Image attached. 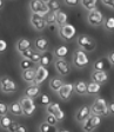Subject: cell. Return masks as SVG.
<instances>
[{
	"label": "cell",
	"instance_id": "cell-1",
	"mask_svg": "<svg viewBox=\"0 0 114 132\" xmlns=\"http://www.w3.org/2000/svg\"><path fill=\"white\" fill-rule=\"evenodd\" d=\"M91 113L95 116H100V117L109 116L108 103L106 102V99L102 97H98L95 99L93 102V105L91 106Z\"/></svg>",
	"mask_w": 114,
	"mask_h": 132
},
{
	"label": "cell",
	"instance_id": "cell-2",
	"mask_svg": "<svg viewBox=\"0 0 114 132\" xmlns=\"http://www.w3.org/2000/svg\"><path fill=\"white\" fill-rule=\"evenodd\" d=\"M76 45L80 50L85 51V52H93L97 47V41L94 40V38H92L91 36L87 34H80L76 38Z\"/></svg>",
	"mask_w": 114,
	"mask_h": 132
},
{
	"label": "cell",
	"instance_id": "cell-3",
	"mask_svg": "<svg viewBox=\"0 0 114 132\" xmlns=\"http://www.w3.org/2000/svg\"><path fill=\"white\" fill-rule=\"evenodd\" d=\"M20 105H21V109H22V114L26 116V117H31L36 113L37 111V105L34 99L32 98H28V97H25L22 96L19 100Z\"/></svg>",
	"mask_w": 114,
	"mask_h": 132
},
{
	"label": "cell",
	"instance_id": "cell-4",
	"mask_svg": "<svg viewBox=\"0 0 114 132\" xmlns=\"http://www.w3.org/2000/svg\"><path fill=\"white\" fill-rule=\"evenodd\" d=\"M72 63L75 66L76 69H84L85 66L88 65L90 63V59H88V55L85 51L78 48L74 51L73 57H72Z\"/></svg>",
	"mask_w": 114,
	"mask_h": 132
},
{
	"label": "cell",
	"instance_id": "cell-5",
	"mask_svg": "<svg viewBox=\"0 0 114 132\" xmlns=\"http://www.w3.org/2000/svg\"><path fill=\"white\" fill-rule=\"evenodd\" d=\"M30 10H31V13L39 14V15L43 16V18L49 13V10L47 7L46 1H41V0H33V1H31Z\"/></svg>",
	"mask_w": 114,
	"mask_h": 132
},
{
	"label": "cell",
	"instance_id": "cell-6",
	"mask_svg": "<svg viewBox=\"0 0 114 132\" xmlns=\"http://www.w3.org/2000/svg\"><path fill=\"white\" fill-rule=\"evenodd\" d=\"M58 34H59V38L63 39L64 41H71L76 36V30L72 24H68L67 22L66 25L59 27Z\"/></svg>",
	"mask_w": 114,
	"mask_h": 132
},
{
	"label": "cell",
	"instance_id": "cell-7",
	"mask_svg": "<svg viewBox=\"0 0 114 132\" xmlns=\"http://www.w3.org/2000/svg\"><path fill=\"white\" fill-rule=\"evenodd\" d=\"M54 67L55 71L58 72L60 77H66L71 73L72 66L66 59H55L54 60Z\"/></svg>",
	"mask_w": 114,
	"mask_h": 132
},
{
	"label": "cell",
	"instance_id": "cell-8",
	"mask_svg": "<svg viewBox=\"0 0 114 132\" xmlns=\"http://www.w3.org/2000/svg\"><path fill=\"white\" fill-rule=\"evenodd\" d=\"M87 21L91 26H101L105 22V15L102 14V12L99 11L98 8L94 11L88 12L87 14Z\"/></svg>",
	"mask_w": 114,
	"mask_h": 132
},
{
	"label": "cell",
	"instance_id": "cell-9",
	"mask_svg": "<svg viewBox=\"0 0 114 132\" xmlns=\"http://www.w3.org/2000/svg\"><path fill=\"white\" fill-rule=\"evenodd\" d=\"M101 121H102V118H101L100 116L91 114L90 118L82 124V131L84 132H93L101 124Z\"/></svg>",
	"mask_w": 114,
	"mask_h": 132
},
{
	"label": "cell",
	"instance_id": "cell-10",
	"mask_svg": "<svg viewBox=\"0 0 114 132\" xmlns=\"http://www.w3.org/2000/svg\"><path fill=\"white\" fill-rule=\"evenodd\" d=\"M0 88H1L4 93H13V92H15L18 90V86H16L14 80H12L7 76H4L0 79Z\"/></svg>",
	"mask_w": 114,
	"mask_h": 132
},
{
	"label": "cell",
	"instance_id": "cell-11",
	"mask_svg": "<svg viewBox=\"0 0 114 132\" xmlns=\"http://www.w3.org/2000/svg\"><path fill=\"white\" fill-rule=\"evenodd\" d=\"M30 22H31V26H32L33 28L36 31H39V32H41V31H43L45 28H46V21H45V18L41 15H39V14H33L31 13L30 15Z\"/></svg>",
	"mask_w": 114,
	"mask_h": 132
},
{
	"label": "cell",
	"instance_id": "cell-12",
	"mask_svg": "<svg viewBox=\"0 0 114 132\" xmlns=\"http://www.w3.org/2000/svg\"><path fill=\"white\" fill-rule=\"evenodd\" d=\"M46 111L48 114H53L59 121H63L65 118V112L63 111V109L59 106V104L57 103H49L46 106Z\"/></svg>",
	"mask_w": 114,
	"mask_h": 132
},
{
	"label": "cell",
	"instance_id": "cell-13",
	"mask_svg": "<svg viewBox=\"0 0 114 132\" xmlns=\"http://www.w3.org/2000/svg\"><path fill=\"white\" fill-rule=\"evenodd\" d=\"M73 92H74V84H72V82H65L63 85V87L60 88L59 92H58V96H59V98L61 100L67 102L68 99L72 97Z\"/></svg>",
	"mask_w": 114,
	"mask_h": 132
},
{
	"label": "cell",
	"instance_id": "cell-14",
	"mask_svg": "<svg viewBox=\"0 0 114 132\" xmlns=\"http://www.w3.org/2000/svg\"><path fill=\"white\" fill-rule=\"evenodd\" d=\"M92 114L91 113V107L88 105H82L76 110L75 112V120L80 124H84L87 119L90 118V116Z\"/></svg>",
	"mask_w": 114,
	"mask_h": 132
},
{
	"label": "cell",
	"instance_id": "cell-15",
	"mask_svg": "<svg viewBox=\"0 0 114 132\" xmlns=\"http://www.w3.org/2000/svg\"><path fill=\"white\" fill-rule=\"evenodd\" d=\"M48 76H49L48 70L46 67H42V66L39 65V67H37V77H36V80H34V85L40 86L48 78Z\"/></svg>",
	"mask_w": 114,
	"mask_h": 132
},
{
	"label": "cell",
	"instance_id": "cell-16",
	"mask_svg": "<svg viewBox=\"0 0 114 132\" xmlns=\"http://www.w3.org/2000/svg\"><path fill=\"white\" fill-rule=\"evenodd\" d=\"M111 63L108 61L107 58H99L98 60H95L93 63V71L98 72H106L109 69Z\"/></svg>",
	"mask_w": 114,
	"mask_h": 132
},
{
	"label": "cell",
	"instance_id": "cell-17",
	"mask_svg": "<svg viewBox=\"0 0 114 132\" xmlns=\"http://www.w3.org/2000/svg\"><path fill=\"white\" fill-rule=\"evenodd\" d=\"M34 46H36V50L39 53H46L48 51L49 47V43L46 38L43 37H39L34 40Z\"/></svg>",
	"mask_w": 114,
	"mask_h": 132
},
{
	"label": "cell",
	"instance_id": "cell-18",
	"mask_svg": "<svg viewBox=\"0 0 114 132\" xmlns=\"http://www.w3.org/2000/svg\"><path fill=\"white\" fill-rule=\"evenodd\" d=\"M37 77V69H30V70H26V71H22L21 72V78L24 81L28 82L30 85H34V80H36Z\"/></svg>",
	"mask_w": 114,
	"mask_h": 132
},
{
	"label": "cell",
	"instance_id": "cell-19",
	"mask_svg": "<svg viewBox=\"0 0 114 132\" xmlns=\"http://www.w3.org/2000/svg\"><path fill=\"white\" fill-rule=\"evenodd\" d=\"M24 96L28 97V98H32V99L38 98L39 96H41L40 86H37V85L27 86V87L25 88V91H24Z\"/></svg>",
	"mask_w": 114,
	"mask_h": 132
},
{
	"label": "cell",
	"instance_id": "cell-20",
	"mask_svg": "<svg viewBox=\"0 0 114 132\" xmlns=\"http://www.w3.org/2000/svg\"><path fill=\"white\" fill-rule=\"evenodd\" d=\"M91 79H92V81L102 85V84H105V82L108 80V74H107V72L93 71L92 74H91Z\"/></svg>",
	"mask_w": 114,
	"mask_h": 132
},
{
	"label": "cell",
	"instance_id": "cell-21",
	"mask_svg": "<svg viewBox=\"0 0 114 132\" xmlns=\"http://www.w3.org/2000/svg\"><path fill=\"white\" fill-rule=\"evenodd\" d=\"M65 84L64 80L60 77H52L49 80V88H51L53 92H59V90L63 87V85Z\"/></svg>",
	"mask_w": 114,
	"mask_h": 132
},
{
	"label": "cell",
	"instance_id": "cell-22",
	"mask_svg": "<svg viewBox=\"0 0 114 132\" xmlns=\"http://www.w3.org/2000/svg\"><path fill=\"white\" fill-rule=\"evenodd\" d=\"M15 47H16V51H18V52L22 53V52H25V51H27V50L31 48V41L26 38H21L16 41Z\"/></svg>",
	"mask_w": 114,
	"mask_h": 132
},
{
	"label": "cell",
	"instance_id": "cell-23",
	"mask_svg": "<svg viewBox=\"0 0 114 132\" xmlns=\"http://www.w3.org/2000/svg\"><path fill=\"white\" fill-rule=\"evenodd\" d=\"M74 92L78 96H85L87 94V84L84 80H78L74 84Z\"/></svg>",
	"mask_w": 114,
	"mask_h": 132
},
{
	"label": "cell",
	"instance_id": "cell-24",
	"mask_svg": "<svg viewBox=\"0 0 114 132\" xmlns=\"http://www.w3.org/2000/svg\"><path fill=\"white\" fill-rule=\"evenodd\" d=\"M53 54L57 57V59H65L68 54V47L66 45H60L54 50Z\"/></svg>",
	"mask_w": 114,
	"mask_h": 132
},
{
	"label": "cell",
	"instance_id": "cell-25",
	"mask_svg": "<svg viewBox=\"0 0 114 132\" xmlns=\"http://www.w3.org/2000/svg\"><path fill=\"white\" fill-rule=\"evenodd\" d=\"M80 5H81L86 11L91 12V11L97 10L98 3H97V0H81V1H80Z\"/></svg>",
	"mask_w": 114,
	"mask_h": 132
},
{
	"label": "cell",
	"instance_id": "cell-26",
	"mask_svg": "<svg viewBox=\"0 0 114 132\" xmlns=\"http://www.w3.org/2000/svg\"><path fill=\"white\" fill-rule=\"evenodd\" d=\"M101 90V85L94 81H91L87 84V94H97Z\"/></svg>",
	"mask_w": 114,
	"mask_h": 132
},
{
	"label": "cell",
	"instance_id": "cell-27",
	"mask_svg": "<svg viewBox=\"0 0 114 132\" xmlns=\"http://www.w3.org/2000/svg\"><path fill=\"white\" fill-rule=\"evenodd\" d=\"M10 112L14 116H21L22 114V109H21V105H20L19 100H18V102H13L11 105H10Z\"/></svg>",
	"mask_w": 114,
	"mask_h": 132
},
{
	"label": "cell",
	"instance_id": "cell-28",
	"mask_svg": "<svg viewBox=\"0 0 114 132\" xmlns=\"http://www.w3.org/2000/svg\"><path fill=\"white\" fill-rule=\"evenodd\" d=\"M67 24V14L63 11L57 12V25L58 27H61L64 25Z\"/></svg>",
	"mask_w": 114,
	"mask_h": 132
},
{
	"label": "cell",
	"instance_id": "cell-29",
	"mask_svg": "<svg viewBox=\"0 0 114 132\" xmlns=\"http://www.w3.org/2000/svg\"><path fill=\"white\" fill-rule=\"evenodd\" d=\"M59 130L57 129V126H53V125H49L46 121H42L39 126V132H58Z\"/></svg>",
	"mask_w": 114,
	"mask_h": 132
},
{
	"label": "cell",
	"instance_id": "cell-30",
	"mask_svg": "<svg viewBox=\"0 0 114 132\" xmlns=\"http://www.w3.org/2000/svg\"><path fill=\"white\" fill-rule=\"evenodd\" d=\"M45 21H46L47 26L57 25V12H49V13L45 16Z\"/></svg>",
	"mask_w": 114,
	"mask_h": 132
},
{
	"label": "cell",
	"instance_id": "cell-31",
	"mask_svg": "<svg viewBox=\"0 0 114 132\" xmlns=\"http://www.w3.org/2000/svg\"><path fill=\"white\" fill-rule=\"evenodd\" d=\"M52 61V54L51 53H42L41 54V59H40V66H42V67H46L47 66H49V64H51Z\"/></svg>",
	"mask_w": 114,
	"mask_h": 132
},
{
	"label": "cell",
	"instance_id": "cell-32",
	"mask_svg": "<svg viewBox=\"0 0 114 132\" xmlns=\"http://www.w3.org/2000/svg\"><path fill=\"white\" fill-rule=\"evenodd\" d=\"M103 27L108 32H113L114 31V16H107L105 18V22H103Z\"/></svg>",
	"mask_w": 114,
	"mask_h": 132
},
{
	"label": "cell",
	"instance_id": "cell-33",
	"mask_svg": "<svg viewBox=\"0 0 114 132\" xmlns=\"http://www.w3.org/2000/svg\"><path fill=\"white\" fill-rule=\"evenodd\" d=\"M12 119L8 117V116H3V117H0V127H3V129L7 130L10 127V125L12 124Z\"/></svg>",
	"mask_w": 114,
	"mask_h": 132
},
{
	"label": "cell",
	"instance_id": "cell-34",
	"mask_svg": "<svg viewBox=\"0 0 114 132\" xmlns=\"http://www.w3.org/2000/svg\"><path fill=\"white\" fill-rule=\"evenodd\" d=\"M47 7H48L49 12H58L60 11V4L58 1H46Z\"/></svg>",
	"mask_w": 114,
	"mask_h": 132
},
{
	"label": "cell",
	"instance_id": "cell-35",
	"mask_svg": "<svg viewBox=\"0 0 114 132\" xmlns=\"http://www.w3.org/2000/svg\"><path fill=\"white\" fill-rule=\"evenodd\" d=\"M20 67H21L22 71L33 69V63L30 60V59H21V61H20Z\"/></svg>",
	"mask_w": 114,
	"mask_h": 132
},
{
	"label": "cell",
	"instance_id": "cell-36",
	"mask_svg": "<svg viewBox=\"0 0 114 132\" xmlns=\"http://www.w3.org/2000/svg\"><path fill=\"white\" fill-rule=\"evenodd\" d=\"M40 59H41V53H39L38 51H34L33 54L31 55L30 60L32 61L33 64H40Z\"/></svg>",
	"mask_w": 114,
	"mask_h": 132
},
{
	"label": "cell",
	"instance_id": "cell-37",
	"mask_svg": "<svg viewBox=\"0 0 114 132\" xmlns=\"http://www.w3.org/2000/svg\"><path fill=\"white\" fill-rule=\"evenodd\" d=\"M45 121H46L47 124H49V125H53V126H57V124H58V119L55 118L53 114H47L46 116V118H45Z\"/></svg>",
	"mask_w": 114,
	"mask_h": 132
},
{
	"label": "cell",
	"instance_id": "cell-38",
	"mask_svg": "<svg viewBox=\"0 0 114 132\" xmlns=\"http://www.w3.org/2000/svg\"><path fill=\"white\" fill-rule=\"evenodd\" d=\"M8 111H10V106H8L6 103L0 102V117H3V116H7Z\"/></svg>",
	"mask_w": 114,
	"mask_h": 132
},
{
	"label": "cell",
	"instance_id": "cell-39",
	"mask_svg": "<svg viewBox=\"0 0 114 132\" xmlns=\"http://www.w3.org/2000/svg\"><path fill=\"white\" fill-rule=\"evenodd\" d=\"M19 126H20V124L18 123V121H12V124L7 129V131L8 132H16V130L19 129Z\"/></svg>",
	"mask_w": 114,
	"mask_h": 132
},
{
	"label": "cell",
	"instance_id": "cell-40",
	"mask_svg": "<svg viewBox=\"0 0 114 132\" xmlns=\"http://www.w3.org/2000/svg\"><path fill=\"white\" fill-rule=\"evenodd\" d=\"M33 52H34V50H33V48H30V50H27V51H25V52L20 53V55H21L22 59H30L31 55L33 54Z\"/></svg>",
	"mask_w": 114,
	"mask_h": 132
},
{
	"label": "cell",
	"instance_id": "cell-41",
	"mask_svg": "<svg viewBox=\"0 0 114 132\" xmlns=\"http://www.w3.org/2000/svg\"><path fill=\"white\" fill-rule=\"evenodd\" d=\"M49 97L48 96H46V94H42V96H40V104L41 105H48L49 104Z\"/></svg>",
	"mask_w": 114,
	"mask_h": 132
},
{
	"label": "cell",
	"instance_id": "cell-42",
	"mask_svg": "<svg viewBox=\"0 0 114 132\" xmlns=\"http://www.w3.org/2000/svg\"><path fill=\"white\" fill-rule=\"evenodd\" d=\"M102 5L111 10H114V0H102Z\"/></svg>",
	"mask_w": 114,
	"mask_h": 132
},
{
	"label": "cell",
	"instance_id": "cell-43",
	"mask_svg": "<svg viewBox=\"0 0 114 132\" xmlns=\"http://www.w3.org/2000/svg\"><path fill=\"white\" fill-rule=\"evenodd\" d=\"M7 50V41L0 39V53H4Z\"/></svg>",
	"mask_w": 114,
	"mask_h": 132
},
{
	"label": "cell",
	"instance_id": "cell-44",
	"mask_svg": "<svg viewBox=\"0 0 114 132\" xmlns=\"http://www.w3.org/2000/svg\"><path fill=\"white\" fill-rule=\"evenodd\" d=\"M80 4V1H78V0H65V5H67V6H76V5H79Z\"/></svg>",
	"mask_w": 114,
	"mask_h": 132
},
{
	"label": "cell",
	"instance_id": "cell-45",
	"mask_svg": "<svg viewBox=\"0 0 114 132\" xmlns=\"http://www.w3.org/2000/svg\"><path fill=\"white\" fill-rule=\"evenodd\" d=\"M107 59H108V61L111 63V65H114V51H112V52L108 53Z\"/></svg>",
	"mask_w": 114,
	"mask_h": 132
},
{
	"label": "cell",
	"instance_id": "cell-46",
	"mask_svg": "<svg viewBox=\"0 0 114 132\" xmlns=\"http://www.w3.org/2000/svg\"><path fill=\"white\" fill-rule=\"evenodd\" d=\"M108 110H109V114H114V102L108 104Z\"/></svg>",
	"mask_w": 114,
	"mask_h": 132
},
{
	"label": "cell",
	"instance_id": "cell-47",
	"mask_svg": "<svg viewBox=\"0 0 114 132\" xmlns=\"http://www.w3.org/2000/svg\"><path fill=\"white\" fill-rule=\"evenodd\" d=\"M16 132H27V127L25 126V125H20L19 129L16 130Z\"/></svg>",
	"mask_w": 114,
	"mask_h": 132
},
{
	"label": "cell",
	"instance_id": "cell-48",
	"mask_svg": "<svg viewBox=\"0 0 114 132\" xmlns=\"http://www.w3.org/2000/svg\"><path fill=\"white\" fill-rule=\"evenodd\" d=\"M4 5H5V4H4V1H3V0H0V11L4 8Z\"/></svg>",
	"mask_w": 114,
	"mask_h": 132
},
{
	"label": "cell",
	"instance_id": "cell-49",
	"mask_svg": "<svg viewBox=\"0 0 114 132\" xmlns=\"http://www.w3.org/2000/svg\"><path fill=\"white\" fill-rule=\"evenodd\" d=\"M58 132H69L68 130H66V129H61V130H59Z\"/></svg>",
	"mask_w": 114,
	"mask_h": 132
}]
</instances>
